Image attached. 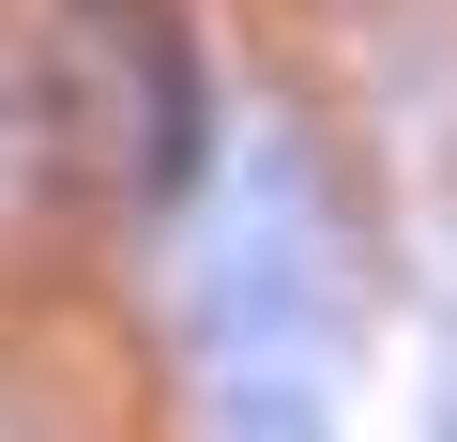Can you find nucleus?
<instances>
[{
  "instance_id": "obj_1",
  "label": "nucleus",
  "mask_w": 457,
  "mask_h": 442,
  "mask_svg": "<svg viewBox=\"0 0 457 442\" xmlns=\"http://www.w3.org/2000/svg\"><path fill=\"white\" fill-rule=\"evenodd\" d=\"M336 321H351L336 213H320L305 153L275 138V153H260V183H245V213H228L213 260H198V351H228V366H290V336H305V351H336Z\"/></svg>"
},
{
  "instance_id": "obj_2",
  "label": "nucleus",
  "mask_w": 457,
  "mask_h": 442,
  "mask_svg": "<svg viewBox=\"0 0 457 442\" xmlns=\"http://www.w3.org/2000/svg\"><path fill=\"white\" fill-rule=\"evenodd\" d=\"M77 16L122 46L137 198H153V213H198V183H213V77H198V31H183V0H77Z\"/></svg>"
},
{
  "instance_id": "obj_3",
  "label": "nucleus",
  "mask_w": 457,
  "mask_h": 442,
  "mask_svg": "<svg viewBox=\"0 0 457 442\" xmlns=\"http://www.w3.org/2000/svg\"><path fill=\"white\" fill-rule=\"evenodd\" d=\"M213 427H228V442H336V412H320V381H290V366H228V396H213Z\"/></svg>"
},
{
  "instance_id": "obj_4",
  "label": "nucleus",
  "mask_w": 457,
  "mask_h": 442,
  "mask_svg": "<svg viewBox=\"0 0 457 442\" xmlns=\"http://www.w3.org/2000/svg\"><path fill=\"white\" fill-rule=\"evenodd\" d=\"M0 442H77V427H46V412H16V396H0Z\"/></svg>"
}]
</instances>
